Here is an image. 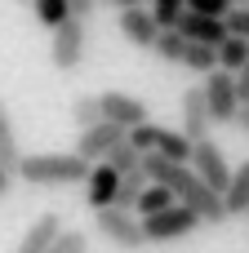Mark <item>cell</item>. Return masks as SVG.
Segmentation results:
<instances>
[{"label":"cell","mask_w":249,"mask_h":253,"mask_svg":"<svg viewBox=\"0 0 249 253\" xmlns=\"http://www.w3.org/2000/svg\"><path fill=\"white\" fill-rule=\"evenodd\" d=\"M13 173L31 187H71V182H85L89 173V160L80 151H45V156H18Z\"/></svg>","instance_id":"6da1fadb"},{"label":"cell","mask_w":249,"mask_h":253,"mask_svg":"<svg viewBox=\"0 0 249 253\" xmlns=\"http://www.w3.org/2000/svg\"><path fill=\"white\" fill-rule=\"evenodd\" d=\"M196 227H205V222L196 218V209H187L183 200H174V205H165V209H156V213L143 218V240H147V245H165V240L192 236Z\"/></svg>","instance_id":"7a4b0ae2"},{"label":"cell","mask_w":249,"mask_h":253,"mask_svg":"<svg viewBox=\"0 0 249 253\" xmlns=\"http://www.w3.org/2000/svg\"><path fill=\"white\" fill-rule=\"evenodd\" d=\"M98 218H94V231L107 240V245H116V249H143L147 240H143V222L134 218V209H120V205H102V209H94Z\"/></svg>","instance_id":"3957f363"},{"label":"cell","mask_w":249,"mask_h":253,"mask_svg":"<svg viewBox=\"0 0 249 253\" xmlns=\"http://www.w3.org/2000/svg\"><path fill=\"white\" fill-rule=\"evenodd\" d=\"M125 133H129V142H134L138 151H160V156L183 160V165H187V156H192V138H187L183 129H160V125L143 120V125H134V129H125Z\"/></svg>","instance_id":"277c9868"},{"label":"cell","mask_w":249,"mask_h":253,"mask_svg":"<svg viewBox=\"0 0 249 253\" xmlns=\"http://www.w3.org/2000/svg\"><path fill=\"white\" fill-rule=\"evenodd\" d=\"M85 58V18L67 13L58 27H53V44H49V62L58 71H76Z\"/></svg>","instance_id":"5b68a950"},{"label":"cell","mask_w":249,"mask_h":253,"mask_svg":"<svg viewBox=\"0 0 249 253\" xmlns=\"http://www.w3.org/2000/svg\"><path fill=\"white\" fill-rule=\"evenodd\" d=\"M200 89H205V102H209V120H214V125H232V116H236V107H241L232 71H223V67L205 71V84H200Z\"/></svg>","instance_id":"8992f818"},{"label":"cell","mask_w":249,"mask_h":253,"mask_svg":"<svg viewBox=\"0 0 249 253\" xmlns=\"http://www.w3.org/2000/svg\"><path fill=\"white\" fill-rule=\"evenodd\" d=\"M187 165L223 196V187H227V178H232V165H227V156H223V147L214 142V138H200V142H192V156H187Z\"/></svg>","instance_id":"52a82bcc"},{"label":"cell","mask_w":249,"mask_h":253,"mask_svg":"<svg viewBox=\"0 0 249 253\" xmlns=\"http://www.w3.org/2000/svg\"><path fill=\"white\" fill-rule=\"evenodd\" d=\"M120 138H125V129H120L116 120H107V116H102V120H94V125H85V129H80L76 151H80V156L94 165V160H102V156H107V151H111Z\"/></svg>","instance_id":"ba28073f"},{"label":"cell","mask_w":249,"mask_h":253,"mask_svg":"<svg viewBox=\"0 0 249 253\" xmlns=\"http://www.w3.org/2000/svg\"><path fill=\"white\" fill-rule=\"evenodd\" d=\"M98 107H102V116H107V120H116L120 129H134V125L151 120L147 102H138V98H129V93H116V89L98 93Z\"/></svg>","instance_id":"9c48e42d"},{"label":"cell","mask_w":249,"mask_h":253,"mask_svg":"<svg viewBox=\"0 0 249 253\" xmlns=\"http://www.w3.org/2000/svg\"><path fill=\"white\" fill-rule=\"evenodd\" d=\"M120 36L138 49H151L156 36H160V22L151 18V9H138V4H125L120 9Z\"/></svg>","instance_id":"30bf717a"},{"label":"cell","mask_w":249,"mask_h":253,"mask_svg":"<svg viewBox=\"0 0 249 253\" xmlns=\"http://www.w3.org/2000/svg\"><path fill=\"white\" fill-rule=\"evenodd\" d=\"M209 129H214V120H209L205 89H200V84H192V89L183 93V133H187L192 142H200V138H209Z\"/></svg>","instance_id":"8fae6325"},{"label":"cell","mask_w":249,"mask_h":253,"mask_svg":"<svg viewBox=\"0 0 249 253\" xmlns=\"http://www.w3.org/2000/svg\"><path fill=\"white\" fill-rule=\"evenodd\" d=\"M174 27H178L187 40H205V44H218V40L227 36V22H223V18H214V13H196V9H183Z\"/></svg>","instance_id":"7c38bea8"},{"label":"cell","mask_w":249,"mask_h":253,"mask_svg":"<svg viewBox=\"0 0 249 253\" xmlns=\"http://www.w3.org/2000/svg\"><path fill=\"white\" fill-rule=\"evenodd\" d=\"M85 182H89V209L116 205V182H120V173H116L107 160H94L89 173H85Z\"/></svg>","instance_id":"4fadbf2b"},{"label":"cell","mask_w":249,"mask_h":253,"mask_svg":"<svg viewBox=\"0 0 249 253\" xmlns=\"http://www.w3.org/2000/svg\"><path fill=\"white\" fill-rule=\"evenodd\" d=\"M223 209H227V218H245L249 213V160L232 169V178L223 187Z\"/></svg>","instance_id":"5bb4252c"},{"label":"cell","mask_w":249,"mask_h":253,"mask_svg":"<svg viewBox=\"0 0 249 253\" xmlns=\"http://www.w3.org/2000/svg\"><path fill=\"white\" fill-rule=\"evenodd\" d=\"M58 231H62V218H58V213H40V218L27 227L22 245H18L13 253H45L49 245H53V236H58Z\"/></svg>","instance_id":"9a60e30c"},{"label":"cell","mask_w":249,"mask_h":253,"mask_svg":"<svg viewBox=\"0 0 249 253\" xmlns=\"http://www.w3.org/2000/svg\"><path fill=\"white\" fill-rule=\"evenodd\" d=\"M178 67H187V71L205 76V71H214V67H218V53H214V44H205V40H187V44H183Z\"/></svg>","instance_id":"2e32d148"},{"label":"cell","mask_w":249,"mask_h":253,"mask_svg":"<svg viewBox=\"0 0 249 253\" xmlns=\"http://www.w3.org/2000/svg\"><path fill=\"white\" fill-rule=\"evenodd\" d=\"M214 53H218V67H223V71H236L241 62H249V40H245V36H232V31H227V36L214 44Z\"/></svg>","instance_id":"e0dca14e"},{"label":"cell","mask_w":249,"mask_h":253,"mask_svg":"<svg viewBox=\"0 0 249 253\" xmlns=\"http://www.w3.org/2000/svg\"><path fill=\"white\" fill-rule=\"evenodd\" d=\"M165 205H174V191H169L165 182H151V178H147V187H143L138 200H134V213L147 218V213H156V209H165Z\"/></svg>","instance_id":"ac0fdd59"},{"label":"cell","mask_w":249,"mask_h":253,"mask_svg":"<svg viewBox=\"0 0 249 253\" xmlns=\"http://www.w3.org/2000/svg\"><path fill=\"white\" fill-rule=\"evenodd\" d=\"M102 160H107V165H111L116 173H134V169H143V151H138V147L129 142V133H125V138H120V142H116V147H111V151H107Z\"/></svg>","instance_id":"d6986e66"},{"label":"cell","mask_w":249,"mask_h":253,"mask_svg":"<svg viewBox=\"0 0 249 253\" xmlns=\"http://www.w3.org/2000/svg\"><path fill=\"white\" fill-rule=\"evenodd\" d=\"M18 156H22V147H18V129H13V120H9V107H4V98H0V165H18Z\"/></svg>","instance_id":"ffe728a7"},{"label":"cell","mask_w":249,"mask_h":253,"mask_svg":"<svg viewBox=\"0 0 249 253\" xmlns=\"http://www.w3.org/2000/svg\"><path fill=\"white\" fill-rule=\"evenodd\" d=\"M143 187H147V173H143V169L120 173V182H116V205H120V209H134V200H138Z\"/></svg>","instance_id":"44dd1931"},{"label":"cell","mask_w":249,"mask_h":253,"mask_svg":"<svg viewBox=\"0 0 249 253\" xmlns=\"http://www.w3.org/2000/svg\"><path fill=\"white\" fill-rule=\"evenodd\" d=\"M94 120H102L98 93H80V98L71 102V125H76V129H85V125H94Z\"/></svg>","instance_id":"7402d4cb"},{"label":"cell","mask_w":249,"mask_h":253,"mask_svg":"<svg viewBox=\"0 0 249 253\" xmlns=\"http://www.w3.org/2000/svg\"><path fill=\"white\" fill-rule=\"evenodd\" d=\"M31 9H36V22H40V27H49V31L71 13V4H67V0H31Z\"/></svg>","instance_id":"603a6c76"},{"label":"cell","mask_w":249,"mask_h":253,"mask_svg":"<svg viewBox=\"0 0 249 253\" xmlns=\"http://www.w3.org/2000/svg\"><path fill=\"white\" fill-rule=\"evenodd\" d=\"M45 253H89V236H85V231H67V227H62Z\"/></svg>","instance_id":"cb8c5ba5"},{"label":"cell","mask_w":249,"mask_h":253,"mask_svg":"<svg viewBox=\"0 0 249 253\" xmlns=\"http://www.w3.org/2000/svg\"><path fill=\"white\" fill-rule=\"evenodd\" d=\"M183 9H187V0H151V18H156L160 27H174Z\"/></svg>","instance_id":"d4e9b609"},{"label":"cell","mask_w":249,"mask_h":253,"mask_svg":"<svg viewBox=\"0 0 249 253\" xmlns=\"http://www.w3.org/2000/svg\"><path fill=\"white\" fill-rule=\"evenodd\" d=\"M223 22H227L232 36H245L249 40V4H232V9L223 13Z\"/></svg>","instance_id":"484cf974"},{"label":"cell","mask_w":249,"mask_h":253,"mask_svg":"<svg viewBox=\"0 0 249 253\" xmlns=\"http://www.w3.org/2000/svg\"><path fill=\"white\" fill-rule=\"evenodd\" d=\"M187 9H196V13H214V18H223V13L232 9V0H187Z\"/></svg>","instance_id":"4316f807"},{"label":"cell","mask_w":249,"mask_h":253,"mask_svg":"<svg viewBox=\"0 0 249 253\" xmlns=\"http://www.w3.org/2000/svg\"><path fill=\"white\" fill-rule=\"evenodd\" d=\"M232 80H236V98L249 102V62H241V67L232 71Z\"/></svg>","instance_id":"83f0119b"},{"label":"cell","mask_w":249,"mask_h":253,"mask_svg":"<svg viewBox=\"0 0 249 253\" xmlns=\"http://www.w3.org/2000/svg\"><path fill=\"white\" fill-rule=\"evenodd\" d=\"M232 125H236L241 133H249V102H241V107H236V116H232Z\"/></svg>","instance_id":"f1b7e54d"},{"label":"cell","mask_w":249,"mask_h":253,"mask_svg":"<svg viewBox=\"0 0 249 253\" xmlns=\"http://www.w3.org/2000/svg\"><path fill=\"white\" fill-rule=\"evenodd\" d=\"M67 4H71V13H76V18H89L98 0H67Z\"/></svg>","instance_id":"f546056e"},{"label":"cell","mask_w":249,"mask_h":253,"mask_svg":"<svg viewBox=\"0 0 249 253\" xmlns=\"http://www.w3.org/2000/svg\"><path fill=\"white\" fill-rule=\"evenodd\" d=\"M9 187H13V169L0 165V196H9Z\"/></svg>","instance_id":"4dcf8cb0"},{"label":"cell","mask_w":249,"mask_h":253,"mask_svg":"<svg viewBox=\"0 0 249 253\" xmlns=\"http://www.w3.org/2000/svg\"><path fill=\"white\" fill-rule=\"evenodd\" d=\"M111 9H125V4H138V0H107Z\"/></svg>","instance_id":"1f68e13d"},{"label":"cell","mask_w":249,"mask_h":253,"mask_svg":"<svg viewBox=\"0 0 249 253\" xmlns=\"http://www.w3.org/2000/svg\"><path fill=\"white\" fill-rule=\"evenodd\" d=\"M232 4H249V0H232Z\"/></svg>","instance_id":"d6a6232c"},{"label":"cell","mask_w":249,"mask_h":253,"mask_svg":"<svg viewBox=\"0 0 249 253\" xmlns=\"http://www.w3.org/2000/svg\"><path fill=\"white\" fill-rule=\"evenodd\" d=\"M22 4H31V0H22Z\"/></svg>","instance_id":"836d02e7"},{"label":"cell","mask_w":249,"mask_h":253,"mask_svg":"<svg viewBox=\"0 0 249 253\" xmlns=\"http://www.w3.org/2000/svg\"><path fill=\"white\" fill-rule=\"evenodd\" d=\"M245 218H249V213H245Z\"/></svg>","instance_id":"e575fe53"}]
</instances>
